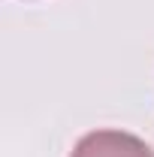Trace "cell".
Here are the masks:
<instances>
[{
	"instance_id": "1",
	"label": "cell",
	"mask_w": 154,
	"mask_h": 157,
	"mask_svg": "<svg viewBox=\"0 0 154 157\" xmlns=\"http://www.w3.org/2000/svg\"><path fill=\"white\" fill-rule=\"evenodd\" d=\"M70 157H154V151L127 130H91L76 142Z\"/></svg>"
}]
</instances>
